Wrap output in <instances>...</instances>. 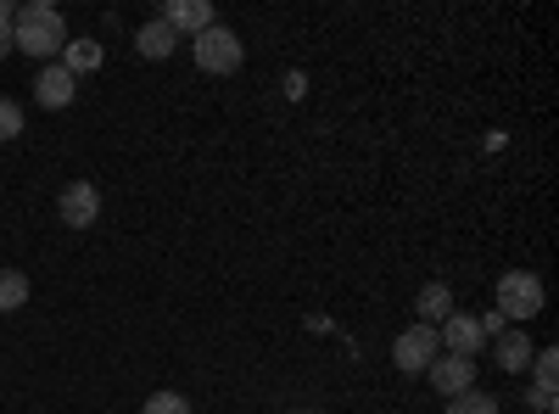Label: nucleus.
Listing matches in <instances>:
<instances>
[{
  "label": "nucleus",
  "mask_w": 559,
  "mask_h": 414,
  "mask_svg": "<svg viewBox=\"0 0 559 414\" xmlns=\"http://www.w3.org/2000/svg\"><path fill=\"white\" fill-rule=\"evenodd\" d=\"M68 45V23L62 12L51 7V0H28V7H17L12 17V51L23 57H57Z\"/></svg>",
  "instance_id": "nucleus-1"
},
{
  "label": "nucleus",
  "mask_w": 559,
  "mask_h": 414,
  "mask_svg": "<svg viewBox=\"0 0 559 414\" xmlns=\"http://www.w3.org/2000/svg\"><path fill=\"white\" fill-rule=\"evenodd\" d=\"M498 314H503V326H532V319L543 314V281L532 269L498 274Z\"/></svg>",
  "instance_id": "nucleus-2"
},
{
  "label": "nucleus",
  "mask_w": 559,
  "mask_h": 414,
  "mask_svg": "<svg viewBox=\"0 0 559 414\" xmlns=\"http://www.w3.org/2000/svg\"><path fill=\"white\" fill-rule=\"evenodd\" d=\"M191 57H197L202 73H218V79H224V73H236V68H241L247 51H241V34H236V28L213 23V28H202V34L191 39Z\"/></svg>",
  "instance_id": "nucleus-3"
},
{
  "label": "nucleus",
  "mask_w": 559,
  "mask_h": 414,
  "mask_svg": "<svg viewBox=\"0 0 559 414\" xmlns=\"http://www.w3.org/2000/svg\"><path fill=\"white\" fill-rule=\"evenodd\" d=\"M437 347H442V342H437L431 326H408V331L392 342V358H397V370H403V376H426V370H431V358H437Z\"/></svg>",
  "instance_id": "nucleus-4"
},
{
  "label": "nucleus",
  "mask_w": 559,
  "mask_h": 414,
  "mask_svg": "<svg viewBox=\"0 0 559 414\" xmlns=\"http://www.w3.org/2000/svg\"><path fill=\"white\" fill-rule=\"evenodd\" d=\"M57 213H62L68 229H90L102 218V191L90 186V179H73V186L62 191V202H57Z\"/></svg>",
  "instance_id": "nucleus-5"
},
{
  "label": "nucleus",
  "mask_w": 559,
  "mask_h": 414,
  "mask_svg": "<svg viewBox=\"0 0 559 414\" xmlns=\"http://www.w3.org/2000/svg\"><path fill=\"white\" fill-rule=\"evenodd\" d=\"M426 376H431V387H437L442 398H459V392H471V387H476V358H459V353H437Z\"/></svg>",
  "instance_id": "nucleus-6"
},
{
  "label": "nucleus",
  "mask_w": 559,
  "mask_h": 414,
  "mask_svg": "<svg viewBox=\"0 0 559 414\" xmlns=\"http://www.w3.org/2000/svg\"><path fill=\"white\" fill-rule=\"evenodd\" d=\"M157 23H168L174 34H202V28H213L218 17H213V7L207 0H163V12H157Z\"/></svg>",
  "instance_id": "nucleus-7"
},
{
  "label": "nucleus",
  "mask_w": 559,
  "mask_h": 414,
  "mask_svg": "<svg viewBox=\"0 0 559 414\" xmlns=\"http://www.w3.org/2000/svg\"><path fill=\"white\" fill-rule=\"evenodd\" d=\"M73 96H79V79H73L62 62H51V68H45V73L34 79V102H39L45 113H62Z\"/></svg>",
  "instance_id": "nucleus-8"
},
{
  "label": "nucleus",
  "mask_w": 559,
  "mask_h": 414,
  "mask_svg": "<svg viewBox=\"0 0 559 414\" xmlns=\"http://www.w3.org/2000/svg\"><path fill=\"white\" fill-rule=\"evenodd\" d=\"M437 342H442L448 353H459V358H476L487 336H481V326H476L471 314H448L442 326H437Z\"/></svg>",
  "instance_id": "nucleus-9"
},
{
  "label": "nucleus",
  "mask_w": 559,
  "mask_h": 414,
  "mask_svg": "<svg viewBox=\"0 0 559 414\" xmlns=\"http://www.w3.org/2000/svg\"><path fill=\"white\" fill-rule=\"evenodd\" d=\"M492 342H498L492 353H498V364H503L509 376H526V370H532V353H537V347H532L526 326H509V331H498Z\"/></svg>",
  "instance_id": "nucleus-10"
},
{
  "label": "nucleus",
  "mask_w": 559,
  "mask_h": 414,
  "mask_svg": "<svg viewBox=\"0 0 559 414\" xmlns=\"http://www.w3.org/2000/svg\"><path fill=\"white\" fill-rule=\"evenodd\" d=\"M174 45H179V34H174L168 23H157V17L134 34V51L146 57V62H168V57H174Z\"/></svg>",
  "instance_id": "nucleus-11"
},
{
  "label": "nucleus",
  "mask_w": 559,
  "mask_h": 414,
  "mask_svg": "<svg viewBox=\"0 0 559 414\" xmlns=\"http://www.w3.org/2000/svg\"><path fill=\"white\" fill-rule=\"evenodd\" d=\"M414 314H419V326H442V319L453 314V292L442 286V281H431V286H419V297H414Z\"/></svg>",
  "instance_id": "nucleus-12"
},
{
  "label": "nucleus",
  "mask_w": 559,
  "mask_h": 414,
  "mask_svg": "<svg viewBox=\"0 0 559 414\" xmlns=\"http://www.w3.org/2000/svg\"><path fill=\"white\" fill-rule=\"evenodd\" d=\"M62 68H68L73 79H79V73H96V68H102V45H96V39H68V45H62Z\"/></svg>",
  "instance_id": "nucleus-13"
},
{
  "label": "nucleus",
  "mask_w": 559,
  "mask_h": 414,
  "mask_svg": "<svg viewBox=\"0 0 559 414\" xmlns=\"http://www.w3.org/2000/svg\"><path fill=\"white\" fill-rule=\"evenodd\" d=\"M28 303V274L23 269H0V314H17Z\"/></svg>",
  "instance_id": "nucleus-14"
},
{
  "label": "nucleus",
  "mask_w": 559,
  "mask_h": 414,
  "mask_svg": "<svg viewBox=\"0 0 559 414\" xmlns=\"http://www.w3.org/2000/svg\"><path fill=\"white\" fill-rule=\"evenodd\" d=\"M448 414H503V409H498L492 392H476V387H471V392H459V398L448 403Z\"/></svg>",
  "instance_id": "nucleus-15"
},
{
  "label": "nucleus",
  "mask_w": 559,
  "mask_h": 414,
  "mask_svg": "<svg viewBox=\"0 0 559 414\" xmlns=\"http://www.w3.org/2000/svg\"><path fill=\"white\" fill-rule=\"evenodd\" d=\"M146 414H197V409H191V398H185V392H152L146 398Z\"/></svg>",
  "instance_id": "nucleus-16"
},
{
  "label": "nucleus",
  "mask_w": 559,
  "mask_h": 414,
  "mask_svg": "<svg viewBox=\"0 0 559 414\" xmlns=\"http://www.w3.org/2000/svg\"><path fill=\"white\" fill-rule=\"evenodd\" d=\"M17 134H23V107L0 96V146H7V141H17Z\"/></svg>",
  "instance_id": "nucleus-17"
},
{
  "label": "nucleus",
  "mask_w": 559,
  "mask_h": 414,
  "mask_svg": "<svg viewBox=\"0 0 559 414\" xmlns=\"http://www.w3.org/2000/svg\"><path fill=\"white\" fill-rule=\"evenodd\" d=\"M554 370H559V353H554V347H537V353H532V376H537V387H554Z\"/></svg>",
  "instance_id": "nucleus-18"
},
{
  "label": "nucleus",
  "mask_w": 559,
  "mask_h": 414,
  "mask_svg": "<svg viewBox=\"0 0 559 414\" xmlns=\"http://www.w3.org/2000/svg\"><path fill=\"white\" fill-rule=\"evenodd\" d=\"M532 409H537V414H554V409H559V403H554V387H532Z\"/></svg>",
  "instance_id": "nucleus-19"
},
{
  "label": "nucleus",
  "mask_w": 559,
  "mask_h": 414,
  "mask_svg": "<svg viewBox=\"0 0 559 414\" xmlns=\"http://www.w3.org/2000/svg\"><path fill=\"white\" fill-rule=\"evenodd\" d=\"M476 326H481V336H498V331H509L498 308H492V314H481V319H476Z\"/></svg>",
  "instance_id": "nucleus-20"
},
{
  "label": "nucleus",
  "mask_w": 559,
  "mask_h": 414,
  "mask_svg": "<svg viewBox=\"0 0 559 414\" xmlns=\"http://www.w3.org/2000/svg\"><path fill=\"white\" fill-rule=\"evenodd\" d=\"M12 51V23H0V57Z\"/></svg>",
  "instance_id": "nucleus-21"
},
{
  "label": "nucleus",
  "mask_w": 559,
  "mask_h": 414,
  "mask_svg": "<svg viewBox=\"0 0 559 414\" xmlns=\"http://www.w3.org/2000/svg\"><path fill=\"white\" fill-rule=\"evenodd\" d=\"M297 414H313V409H297Z\"/></svg>",
  "instance_id": "nucleus-22"
}]
</instances>
